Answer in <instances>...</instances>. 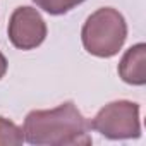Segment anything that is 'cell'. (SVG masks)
<instances>
[{
  "instance_id": "obj_4",
  "label": "cell",
  "mask_w": 146,
  "mask_h": 146,
  "mask_svg": "<svg viewBox=\"0 0 146 146\" xmlns=\"http://www.w3.org/2000/svg\"><path fill=\"white\" fill-rule=\"evenodd\" d=\"M9 40L19 50H35L46 38V23L41 14L29 5L17 7L9 19Z\"/></svg>"
},
{
  "instance_id": "obj_6",
  "label": "cell",
  "mask_w": 146,
  "mask_h": 146,
  "mask_svg": "<svg viewBox=\"0 0 146 146\" xmlns=\"http://www.w3.org/2000/svg\"><path fill=\"white\" fill-rule=\"evenodd\" d=\"M24 143L23 127L0 115V146H21Z\"/></svg>"
},
{
  "instance_id": "obj_2",
  "label": "cell",
  "mask_w": 146,
  "mask_h": 146,
  "mask_svg": "<svg viewBox=\"0 0 146 146\" xmlns=\"http://www.w3.org/2000/svg\"><path fill=\"white\" fill-rule=\"evenodd\" d=\"M127 40V23L124 16L112 7L95 11L81 29V41L90 55L98 58L115 57Z\"/></svg>"
},
{
  "instance_id": "obj_7",
  "label": "cell",
  "mask_w": 146,
  "mask_h": 146,
  "mask_svg": "<svg viewBox=\"0 0 146 146\" xmlns=\"http://www.w3.org/2000/svg\"><path fill=\"white\" fill-rule=\"evenodd\" d=\"M38 9L48 12L50 16H62L76 9L86 0H33Z\"/></svg>"
},
{
  "instance_id": "obj_1",
  "label": "cell",
  "mask_w": 146,
  "mask_h": 146,
  "mask_svg": "<svg viewBox=\"0 0 146 146\" xmlns=\"http://www.w3.org/2000/svg\"><path fill=\"white\" fill-rule=\"evenodd\" d=\"M90 129V122L74 102H64L50 110H31L23 125L24 141L35 146L91 144Z\"/></svg>"
},
{
  "instance_id": "obj_8",
  "label": "cell",
  "mask_w": 146,
  "mask_h": 146,
  "mask_svg": "<svg viewBox=\"0 0 146 146\" xmlns=\"http://www.w3.org/2000/svg\"><path fill=\"white\" fill-rule=\"evenodd\" d=\"M7 67H9V64H7V58H5V55H4L2 52H0V79H2V78L5 76Z\"/></svg>"
},
{
  "instance_id": "obj_3",
  "label": "cell",
  "mask_w": 146,
  "mask_h": 146,
  "mask_svg": "<svg viewBox=\"0 0 146 146\" xmlns=\"http://www.w3.org/2000/svg\"><path fill=\"white\" fill-rule=\"evenodd\" d=\"M90 127L108 139H137L141 136L139 105L129 100L107 103L90 120Z\"/></svg>"
},
{
  "instance_id": "obj_5",
  "label": "cell",
  "mask_w": 146,
  "mask_h": 146,
  "mask_svg": "<svg viewBox=\"0 0 146 146\" xmlns=\"http://www.w3.org/2000/svg\"><path fill=\"white\" fill-rule=\"evenodd\" d=\"M119 78L132 86L146 84V45L136 43L122 55L119 67Z\"/></svg>"
}]
</instances>
